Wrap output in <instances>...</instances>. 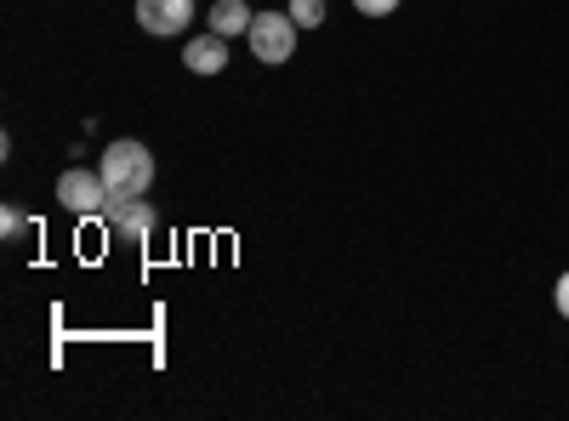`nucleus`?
<instances>
[{"label": "nucleus", "mask_w": 569, "mask_h": 421, "mask_svg": "<svg viewBox=\"0 0 569 421\" xmlns=\"http://www.w3.org/2000/svg\"><path fill=\"white\" fill-rule=\"evenodd\" d=\"M137 23H142V34L171 40L194 23V0H137Z\"/></svg>", "instance_id": "5"}, {"label": "nucleus", "mask_w": 569, "mask_h": 421, "mask_svg": "<svg viewBox=\"0 0 569 421\" xmlns=\"http://www.w3.org/2000/svg\"><path fill=\"white\" fill-rule=\"evenodd\" d=\"M353 12H359V18H393L399 0H353Z\"/></svg>", "instance_id": "9"}, {"label": "nucleus", "mask_w": 569, "mask_h": 421, "mask_svg": "<svg viewBox=\"0 0 569 421\" xmlns=\"http://www.w3.org/2000/svg\"><path fill=\"white\" fill-rule=\"evenodd\" d=\"M23 228H29V217H23L18 206H7V211H0V233H7V245L18 240V233H23Z\"/></svg>", "instance_id": "10"}, {"label": "nucleus", "mask_w": 569, "mask_h": 421, "mask_svg": "<svg viewBox=\"0 0 569 421\" xmlns=\"http://www.w3.org/2000/svg\"><path fill=\"white\" fill-rule=\"evenodd\" d=\"M284 12L297 18V29H319V23H325V0H291Z\"/></svg>", "instance_id": "8"}, {"label": "nucleus", "mask_w": 569, "mask_h": 421, "mask_svg": "<svg viewBox=\"0 0 569 421\" xmlns=\"http://www.w3.org/2000/svg\"><path fill=\"white\" fill-rule=\"evenodd\" d=\"M103 222H109V233H114V240H126V245H142V240L154 233V206L142 200V194H131V200H109Z\"/></svg>", "instance_id": "4"}, {"label": "nucleus", "mask_w": 569, "mask_h": 421, "mask_svg": "<svg viewBox=\"0 0 569 421\" xmlns=\"http://www.w3.org/2000/svg\"><path fill=\"white\" fill-rule=\"evenodd\" d=\"M98 171H103V182H109L114 200H131V194H149V189H154V154L142 149L137 137H120V143H109L103 160H98Z\"/></svg>", "instance_id": "1"}, {"label": "nucleus", "mask_w": 569, "mask_h": 421, "mask_svg": "<svg viewBox=\"0 0 569 421\" xmlns=\"http://www.w3.org/2000/svg\"><path fill=\"white\" fill-rule=\"evenodd\" d=\"M552 308H558V313L569 319V268L558 273V285H552Z\"/></svg>", "instance_id": "11"}, {"label": "nucleus", "mask_w": 569, "mask_h": 421, "mask_svg": "<svg viewBox=\"0 0 569 421\" xmlns=\"http://www.w3.org/2000/svg\"><path fill=\"white\" fill-rule=\"evenodd\" d=\"M246 46H251V58L268 63V69L291 63V52H297V18H291V12H257Z\"/></svg>", "instance_id": "2"}, {"label": "nucleus", "mask_w": 569, "mask_h": 421, "mask_svg": "<svg viewBox=\"0 0 569 421\" xmlns=\"http://www.w3.org/2000/svg\"><path fill=\"white\" fill-rule=\"evenodd\" d=\"M251 7H246V0H217V7H211V29L222 34V40H233V34H251Z\"/></svg>", "instance_id": "7"}, {"label": "nucleus", "mask_w": 569, "mask_h": 421, "mask_svg": "<svg viewBox=\"0 0 569 421\" xmlns=\"http://www.w3.org/2000/svg\"><path fill=\"white\" fill-rule=\"evenodd\" d=\"M182 63L194 69V74H222V69H228V40H222L217 29L194 34V40L182 46Z\"/></svg>", "instance_id": "6"}, {"label": "nucleus", "mask_w": 569, "mask_h": 421, "mask_svg": "<svg viewBox=\"0 0 569 421\" xmlns=\"http://www.w3.org/2000/svg\"><path fill=\"white\" fill-rule=\"evenodd\" d=\"M109 182H103V171H86V166H69L63 177H58V206L69 211V217H103L109 211Z\"/></svg>", "instance_id": "3"}]
</instances>
